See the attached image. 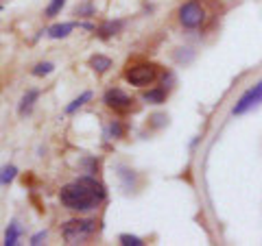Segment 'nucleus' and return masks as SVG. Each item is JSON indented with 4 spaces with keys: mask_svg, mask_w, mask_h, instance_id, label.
Masks as SVG:
<instances>
[{
    "mask_svg": "<svg viewBox=\"0 0 262 246\" xmlns=\"http://www.w3.org/2000/svg\"><path fill=\"white\" fill-rule=\"evenodd\" d=\"M120 244H125V246H142V237H138V235H129V233H122L120 237Z\"/></svg>",
    "mask_w": 262,
    "mask_h": 246,
    "instance_id": "nucleus-17",
    "label": "nucleus"
},
{
    "mask_svg": "<svg viewBox=\"0 0 262 246\" xmlns=\"http://www.w3.org/2000/svg\"><path fill=\"white\" fill-rule=\"evenodd\" d=\"M18 237H20V227L13 220V223L7 227V231H5V246H15L18 244Z\"/></svg>",
    "mask_w": 262,
    "mask_h": 246,
    "instance_id": "nucleus-11",
    "label": "nucleus"
},
{
    "mask_svg": "<svg viewBox=\"0 0 262 246\" xmlns=\"http://www.w3.org/2000/svg\"><path fill=\"white\" fill-rule=\"evenodd\" d=\"M105 199V187L101 181H96L92 177L79 179L75 183H68L61 187L59 201L66 209L72 211H90L96 209L98 203Z\"/></svg>",
    "mask_w": 262,
    "mask_h": 246,
    "instance_id": "nucleus-1",
    "label": "nucleus"
},
{
    "mask_svg": "<svg viewBox=\"0 0 262 246\" xmlns=\"http://www.w3.org/2000/svg\"><path fill=\"white\" fill-rule=\"evenodd\" d=\"M122 131H125V129H122L120 122L114 120L112 125H110V129H107V133H110V137H122Z\"/></svg>",
    "mask_w": 262,
    "mask_h": 246,
    "instance_id": "nucleus-18",
    "label": "nucleus"
},
{
    "mask_svg": "<svg viewBox=\"0 0 262 246\" xmlns=\"http://www.w3.org/2000/svg\"><path fill=\"white\" fill-rule=\"evenodd\" d=\"M53 70H55V65H53V63L42 61V63H37L35 68H33V75H35V77H46V75H51Z\"/></svg>",
    "mask_w": 262,
    "mask_h": 246,
    "instance_id": "nucleus-15",
    "label": "nucleus"
},
{
    "mask_svg": "<svg viewBox=\"0 0 262 246\" xmlns=\"http://www.w3.org/2000/svg\"><path fill=\"white\" fill-rule=\"evenodd\" d=\"M142 98H144V103H149V105H162V103H166V92H164L162 87H153V89H146Z\"/></svg>",
    "mask_w": 262,
    "mask_h": 246,
    "instance_id": "nucleus-9",
    "label": "nucleus"
},
{
    "mask_svg": "<svg viewBox=\"0 0 262 246\" xmlns=\"http://www.w3.org/2000/svg\"><path fill=\"white\" fill-rule=\"evenodd\" d=\"M90 98H92V94H90V92H83V94H81L79 98H75V101H72V103L68 105V107H66V113H75L77 109L83 107V105L90 101Z\"/></svg>",
    "mask_w": 262,
    "mask_h": 246,
    "instance_id": "nucleus-13",
    "label": "nucleus"
},
{
    "mask_svg": "<svg viewBox=\"0 0 262 246\" xmlns=\"http://www.w3.org/2000/svg\"><path fill=\"white\" fill-rule=\"evenodd\" d=\"M90 68H92L96 75H103V72H107L112 68V59L105 55H92L90 57Z\"/></svg>",
    "mask_w": 262,
    "mask_h": 246,
    "instance_id": "nucleus-8",
    "label": "nucleus"
},
{
    "mask_svg": "<svg viewBox=\"0 0 262 246\" xmlns=\"http://www.w3.org/2000/svg\"><path fill=\"white\" fill-rule=\"evenodd\" d=\"M96 233V220L90 218H75L63 225V240L66 244H85Z\"/></svg>",
    "mask_w": 262,
    "mask_h": 246,
    "instance_id": "nucleus-2",
    "label": "nucleus"
},
{
    "mask_svg": "<svg viewBox=\"0 0 262 246\" xmlns=\"http://www.w3.org/2000/svg\"><path fill=\"white\" fill-rule=\"evenodd\" d=\"M206 18V11L199 0H188L179 7V22H182L184 29H199Z\"/></svg>",
    "mask_w": 262,
    "mask_h": 246,
    "instance_id": "nucleus-4",
    "label": "nucleus"
},
{
    "mask_svg": "<svg viewBox=\"0 0 262 246\" xmlns=\"http://www.w3.org/2000/svg\"><path fill=\"white\" fill-rule=\"evenodd\" d=\"M120 29V24L116 22V24H114V22H107V24H103V27L101 29H98V37H101V39H107V37H112V35H116V31Z\"/></svg>",
    "mask_w": 262,
    "mask_h": 246,
    "instance_id": "nucleus-14",
    "label": "nucleus"
},
{
    "mask_svg": "<svg viewBox=\"0 0 262 246\" xmlns=\"http://www.w3.org/2000/svg\"><path fill=\"white\" fill-rule=\"evenodd\" d=\"M75 27H77V22H63V24H55V27H51L46 33L51 39H63L75 31Z\"/></svg>",
    "mask_w": 262,
    "mask_h": 246,
    "instance_id": "nucleus-7",
    "label": "nucleus"
},
{
    "mask_svg": "<svg viewBox=\"0 0 262 246\" xmlns=\"http://www.w3.org/2000/svg\"><path fill=\"white\" fill-rule=\"evenodd\" d=\"M260 103H262V81L258 85H253L251 89H247V92L238 98V103L234 105L232 113H234V116H243V113H247L249 109L258 107Z\"/></svg>",
    "mask_w": 262,
    "mask_h": 246,
    "instance_id": "nucleus-6",
    "label": "nucleus"
},
{
    "mask_svg": "<svg viewBox=\"0 0 262 246\" xmlns=\"http://www.w3.org/2000/svg\"><path fill=\"white\" fill-rule=\"evenodd\" d=\"M158 77H160V70H158V65H153V63H138L125 72V81L136 87L151 85L158 81Z\"/></svg>",
    "mask_w": 262,
    "mask_h": 246,
    "instance_id": "nucleus-3",
    "label": "nucleus"
},
{
    "mask_svg": "<svg viewBox=\"0 0 262 246\" xmlns=\"http://www.w3.org/2000/svg\"><path fill=\"white\" fill-rule=\"evenodd\" d=\"M42 240H46V231H39L31 237V244H42Z\"/></svg>",
    "mask_w": 262,
    "mask_h": 246,
    "instance_id": "nucleus-19",
    "label": "nucleus"
},
{
    "mask_svg": "<svg viewBox=\"0 0 262 246\" xmlns=\"http://www.w3.org/2000/svg\"><path fill=\"white\" fill-rule=\"evenodd\" d=\"M103 103L107 105L110 109H114L116 113H129V111H134L136 109V101L131 96H127L122 89H118V87H112V89H107L105 92V96H103Z\"/></svg>",
    "mask_w": 262,
    "mask_h": 246,
    "instance_id": "nucleus-5",
    "label": "nucleus"
},
{
    "mask_svg": "<svg viewBox=\"0 0 262 246\" xmlns=\"http://www.w3.org/2000/svg\"><path fill=\"white\" fill-rule=\"evenodd\" d=\"M37 98H39V92H37V89H29V92L22 96L20 107H18V111L22 113V116H24V113H29V111L33 109V105H35Z\"/></svg>",
    "mask_w": 262,
    "mask_h": 246,
    "instance_id": "nucleus-10",
    "label": "nucleus"
},
{
    "mask_svg": "<svg viewBox=\"0 0 262 246\" xmlns=\"http://www.w3.org/2000/svg\"><path fill=\"white\" fill-rule=\"evenodd\" d=\"M63 5H66V0H51V5L46 7V18H55L63 9Z\"/></svg>",
    "mask_w": 262,
    "mask_h": 246,
    "instance_id": "nucleus-16",
    "label": "nucleus"
},
{
    "mask_svg": "<svg viewBox=\"0 0 262 246\" xmlns=\"http://www.w3.org/2000/svg\"><path fill=\"white\" fill-rule=\"evenodd\" d=\"M15 175H18V168L15 166H3L0 168V185H9Z\"/></svg>",
    "mask_w": 262,
    "mask_h": 246,
    "instance_id": "nucleus-12",
    "label": "nucleus"
}]
</instances>
